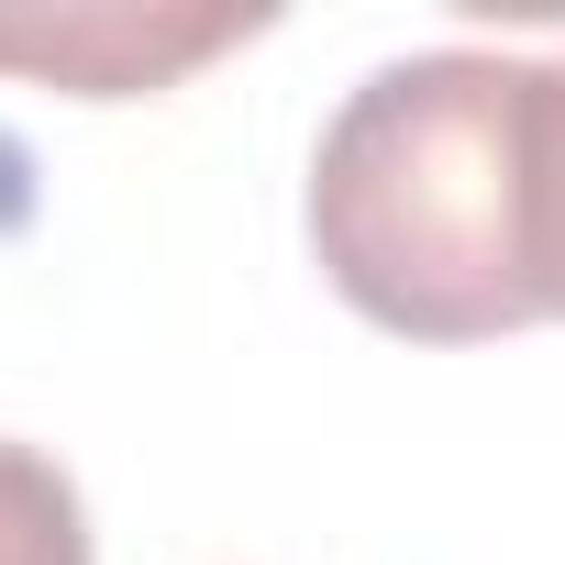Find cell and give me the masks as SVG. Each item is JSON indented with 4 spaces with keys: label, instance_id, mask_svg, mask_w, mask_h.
<instances>
[{
    "label": "cell",
    "instance_id": "cell-3",
    "mask_svg": "<svg viewBox=\"0 0 565 565\" xmlns=\"http://www.w3.org/2000/svg\"><path fill=\"white\" fill-rule=\"evenodd\" d=\"M521 222H532V300L565 322V56L521 89Z\"/></svg>",
    "mask_w": 565,
    "mask_h": 565
},
{
    "label": "cell",
    "instance_id": "cell-2",
    "mask_svg": "<svg viewBox=\"0 0 565 565\" xmlns=\"http://www.w3.org/2000/svg\"><path fill=\"white\" fill-rule=\"evenodd\" d=\"M244 34H255V12H56V23H0V67L56 78L78 100H134Z\"/></svg>",
    "mask_w": 565,
    "mask_h": 565
},
{
    "label": "cell",
    "instance_id": "cell-1",
    "mask_svg": "<svg viewBox=\"0 0 565 565\" xmlns=\"http://www.w3.org/2000/svg\"><path fill=\"white\" fill-rule=\"evenodd\" d=\"M521 56L433 45L344 89L311 156L322 277L411 344H488L543 322L521 222Z\"/></svg>",
    "mask_w": 565,
    "mask_h": 565
},
{
    "label": "cell",
    "instance_id": "cell-4",
    "mask_svg": "<svg viewBox=\"0 0 565 565\" xmlns=\"http://www.w3.org/2000/svg\"><path fill=\"white\" fill-rule=\"evenodd\" d=\"M0 565H89V510L34 444H0Z\"/></svg>",
    "mask_w": 565,
    "mask_h": 565
}]
</instances>
